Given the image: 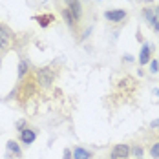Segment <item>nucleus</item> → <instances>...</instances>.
<instances>
[{"label": "nucleus", "instance_id": "f257e3e1", "mask_svg": "<svg viewBox=\"0 0 159 159\" xmlns=\"http://www.w3.org/2000/svg\"><path fill=\"white\" fill-rule=\"evenodd\" d=\"M39 90H42L37 82V75H35V70H30L24 77H20L16 82V88L13 90V95L15 101L20 108H28L30 101H33L35 97L39 95Z\"/></svg>", "mask_w": 159, "mask_h": 159}, {"label": "nucleus", "instance_id": "f03ea898", "mask_svg": "<svg viewBox=\"0 0 159 159\" xmlns=\"http://www.w3.org/2000/svg\"><path fill=\"white\" fill-rule=\"evenodd\" d=\"M137 90H139V82L134 79V77L126 75V77L117 80V84H115V88H113V92H111V95L108 99H115V106L119 108L121 104L130 102L135 97Z\"/></svg>", "mask_w": 159, "mask_h": 159}, {"label": "nucleus", "instance_id": "7ed1b4c3", "mask_svg": "<svg viewBox=\"0 0 159 159\" xmlns=\"http://www.w3.org/2000/svg\"><path fill=\"white\" fill-rule=\"evenodd\" d=\"M141 143L144 146V152L152 159H159V126L144 130L141 135Z\"/></svg>", "mask_w": 159, "mask_h": 159}, {"label": "nucleus", "instance_id": "20e7f679", "mask_svg": "<svg viewBox=\"0 0 159 159\" xmlns=\"http://www.w3.org/2000/svg\"><path fill=\"white\" fill-rule=\"evenodd\" d=\"M16 35L7 24L0 22V57H4L9 49H15L16 48Z\"/></svg>", "mask_w": 159, "mask_h": 159}, {"label": "nucleus", "instance_id": "39448f33", "mask_svg": "<svg viewBox=\"0 0 159 159\" xmlns=\"http://www.w3.org/2000/svg\"><path fill=\"white\" fill-rule=\"evenodd\" d=\"M35 75H37V82H39V86H40L42 90L51 88L53 80H55V77H57V73L53 71V68H51V66H46V68H37V70H35Z\"/></svg>", "mask_w": 159, "mask_h": 159}, {"label": "nucleus", "instance_id": "423d86ee", "mask_svg": "<svg viewBox=\"0 0 159 159\" xmlns=\"http://www.w3.org/2000/svg\"><path fill=\"white\" fill-rule=\"evenodd\" d=\"M128 157H130V144L128 143H119L111 146L110 159H128Z\"/></svg>", "mask_w": 159, "mask_h": 159}, {"label": "nucleus", "instance_id": "0eeeda50", "mask_svg": "<svg viewBox=\"0 0 159 159\" xmlns=\"http://www.w3.org/2000/svg\"><path fill=\"white\" fill-rule=\"evenodd\" d=\"M143 18L152 26L154 31L159 33V20H157V16H156V9H152V7H144L143 9Z\"/></svg>", "mask_w": 159, "mask_h": 159}, {"label": "nucleus", "instance_id": "6e6552de", "mask_svg": "<svg viewBox=\"0 0 159 159\" xmlns=\"http://www.w3.org/2000/svg\"><path fill=\"white\" fill-rule=\"evenodd\" d=\"M130 144V156L134 159H143L144 157V146L141 143V139H134Z\"/></svg>", "mask_w": 159, "mask_h": 159}, {"label": "nucleus", "instance_id": "1a4fd4ad", "mask_svg": "<svg viewBox=\"0 0 159 159\" xmlns=\"http://www.w3.org/2000/svg\"><path fill=\"white\" fill-rule=\"evenodd\" d=\"M66 2V9L75 16L77 20L82 18V6H80V0H64Z\"/></svg>", "mask_w": 159, "mask_h": 159}, {"label": "nucleus", "instance_id": "9d476101", "mask_svg": "<svg viewBox=\"0 0 159 159\" xmlns=\"http://www.w3.org/2000/svg\"><path fill=\"white\" fill-rule=\"evenodd\" d=\"M7 152H6V159H13V157H22V150H20V146L16 143L15 139H9L7 141Z\"/></svg>", "mask_w": 159, "mask_h": 159}, {"label": "nucleus", "instance_id": "9b49d317", "mask_svg": "<svg viewBox=\"0 0 159 159\" xmlns=\"http://www.w3.org/2000/svg\"><path fill=\"white\" fill-rule=\"evenodd\" d=\"M35 139H37V130H35V128L26 126L22 132H20V141L26 144V146H30Z\"/></svg>", "mask_w": 159, "mask_h": 159}, {"label": "nucleus", "instance_id": "f8f14e48", "mask_svg": "<svg viewBox=\"0 0 159 159\" xmlns=\"http://www.w3.org/2000/svg\"><path fill=\"white\" fill-rule=\"evenodd\" d=\"M104 18L110 20V22H121L126 18V11L125 9H108L104 13Z\"/></svg>", "mask_w": 159, "mask_h": 159}, {"label": "nucleus", "instance_id": "ddd939ff", "mask_svg": "<svg viewBox=\"0 0 159 159\" xmlns=\"http://www.w3.org/2000/svg\"><path fill=\"white\" fill-rule=\"evenodd\" d=\"M33 20L39 22L40 28H48L51 22H55V16L51 15V13H44V15H35L33 16Z\"/></svg>", "mask_w": 159, "mask_h": 159}, {"label": "nucleus", "instance_id": "4468645a", "mask_svg": "<svg viewBox=\"0 0 159 159\" xmlns=\"http://www.w3.org/2000/svg\"><path fill=\"white\" fill-rule=\"evenodd\" d=\"M92 157H93V154L90 150H86L82 146H75L73 148V159H92Z\"/></svg>", "mask_w": 159, "mask_h": 159}, {"label": "nucleus", "instance_id": "2eb2a0df", "mask_svg": "<svg viewBox=\"0 0 159 159\" xmlns=\"http://www.w3.org/2000/svg\"><path fill=\"white\" fill-rule=\"evenodd\" d=\"M30 70H31V62H30V61H26V59H22L20 64H18V79H20V77H24Z\"/></svg>", "mask_w": 159, "mask_h": 159}, {"label": "nucleus", "instance_id": "dca6fc26", "mask_svg": "<svg viewBox=\"0 0 159 159\" xmlns=\"http://www.w3.org/2000/svg\"><path fill=\"white\" fill-rule=\"evenodd\" d=\"M150 48L148 46H143L141 48V55H139V62H141V66H144L146 62H150Z\"/></svg>", "mask_w": 159, "mask_h": 159}, {"label": "nucleus", "instance_id": "f3484780", "mask_svg": "<svg viewBox=\"0 0 159 159\" xmlns=\"http://www.w3.org/2000/svg\"><path fill=\"white\" fill-rule=\"evenodd\" d=\"M26 126H28V123H26V119H20V121H16V123H15V128L18 130V132H22V130H24Z\"/></svg>", "mask_w": 159, "mask_h": 159}, {"label": "nucleus", "instance_id": "a211bd4d", "mask_svg": "<svg viewBox=\"0 0 159 159\" xmlns=\"http://www.w3.org/2000/svg\"><path fill=\"white\" fill-rule=\"evenodd\" d=\"M150 70H152V73H157V71H159L157 61H152V62H150Z\"/></svg>", "mask_w": 159, "mask_h": 159}, {"label": "nucleus", "instance_id": "6ab92c4d", "mask_svg": "<svg viewBox=\"0 0 159 159\" xmlns=\"http://www.w3.org/2000/svg\"><path fill=\"white\" fill-rule=\"evenodd\" d=\"M64 159H71V150H70V148L64 150Z\"/></svg>", "mask_w": 159, "mask_h": 159}, {"label": "nucleus", "instance_id": "aec40b11", "mask_svg": "<svg viewBox=\"0 0 159 159\" xmlns=\"http://www.w3.org/2000/svg\"><path fill=\"white\" fill-rule=\"evenodd\" d=\"M159 126V119H156V121H152V125H150V128H157Z\"/></svg>", "mask_w": 159, "mask_h": 159}, {"label": "nucleus", "instance_id": "412c9836", "mask_svg": "<svg viewBox=\"0 0 159 159\" xmlns=\"http://www.w3.org/2000/svg\"><path fill=\"white\" fill-rule=\"evenodd\" d=\"M156 16H157V20H159V6L156 7Z\"/></svg>", "mask_w": 159, "mask_h": 159}, {"label": "nucleus", "instance_id": "4be33fe9", "mask_svg": "<svg viewBox=\"0 0 159 159\" xmlns=\"http://www.w3.org/2000/svg\"><path fill=\"white\" fill-rule=\"evenodd\" d=\"M0 61H2V57H0Z\"/></svg>", "mask_w": 159, "mask_h": 159}]
</instances>
